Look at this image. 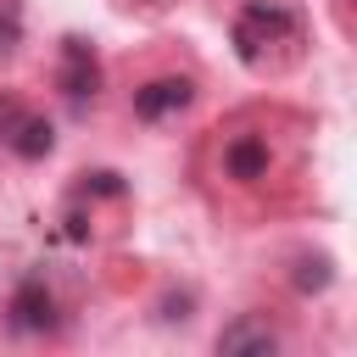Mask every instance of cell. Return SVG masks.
Returning a JSON list of instances; mask_svg holds the SVG:
<instances>
[{"label":"cell","mask_w":357,"mask_h":357,"mask_svg":"<svg viewBox=\"0 0 357 357\" xmlns=\"http://www.w3.org/2000/svg\"><path fill=\"white\" fill-rule=\"evenodd\" d=\"M273 45H296V11L284 0H251L234 17V50L245 67H262Z\"/></svg>","instance_id":"1"},{"label":"cell","mask_w":357,"mask_h":357,"mask_svg":"<svg viewBox=\"0 0 357 357\" xmlns=\"http://www.w3.org/2000/svg\"><path fill=\"white\" fill-rule=\"evenodd\" d=\"M6 145H11L17 156L39 162V156H50V145H56V128H50L45 117H28V112L6 106Z\"/></svg>","instance_id":"2"},{"label":"cell","mask_w":357,"mask_h":357,"mask_svg":"<svg viewBox=\"0 0 357 357\" xmlns=\"http://www.w3.org/2000/svg\"><path fill=\"white\" fill-rule=\"evenodd\" d=\"M61 89H67V100H84L100 89V67L84 39H67V50H61Z\"/></svg>","instance_id":"3"},{"label":"cell","mask_w":357,"mask_h":357,"mask_svg":"<svg viewBox=\"0 0 357 357\" xmlns=\"http://www.w3.org/2000/svg\"><path fill=\"white\" fill-rule=\"evenodd\" d=\"M190 78H151L139 95H134V112L145 117V123H156V117H167V112H184L190 106Z\"/></svg>","instance_id":"4"},{"label":"cell","mask_w":357,"mask_h":357,"mask_svg":"<svg viewBox=\"0 0 357 357\" xmlns=\"http://www.w3.org/2000/svg\"><path fill=\"white\" fill-rule=\"evenodd\" d=\"M273 346H279V335L268 324H257V318H240V324H229L218 335V351L223 357H268Z\"/></svg>","instance_id":"5"},{"label":"cell","mask_w":357,"mask_h":357,"mask_svg":"<svg viewBox=\"0 0 357 357\" xmlns=\"http://www.w3.org/2000/svg\"><path fill=\"white\" fill-rule=\"evenodd\" d=\"M11 324H17V329H50V324H56V301H50V290H45L39 279H28V284L11 296Z\"/></svg>","instance_id":"6"},{"label":"cell","mask_w":357,"mask_h":357,"mask_svg":"<svg viewBox=\"0 0 357 357\" xmlns=\"http://www.w3.org/2000/svg\"><path fill=\"white\" fill-rule=\"evenodd\" d=\"M229 173L234 178H262L268 173V145L262 139H234L229 145Z\"/></svg>","instance_id":"7"},{"label":"cell","mask_w":357,"mask_h":357,"mask_svg":"<svg viewBox=\"0 0 357 357\" xmlns=\"http://www.w3.org/2000/svg\"><path fill=\"white\" fill-rule=\"evenodd\" d=\"M329 284V257H301L296 262V290H324Z\"/></svg>","instance_id":"8"},{"label":"cell","mask_w":357,"mask_h":357,"mask_svg":"<svg viewBox=\"0 0 357 357\" xmlns=\"http://www.w3.org/2000/svg\"><path fill=\"white\" fill-rule=\"evenodd\" d=\"M17 39H22V22H17V6H6V0H0V50H11Z\"/></svg>","instance_id":"9"},{"label":"cell","mask_w":357,"mask_h":357,"mask_svg":"<svg viewBox=\"0 0 357 357\" xmlns=\"http://www.w3.org/2000/svg\"><path fill=\"white\" fill-rule=\"evenodd\" d=\"M84 190H100V195H117L123 184H117V173H89V178H84Z\"/></svg>","instance_id":"10"},{"label":"cell","mask_w":357,"mask_h":357,"mask_svg":"<svg viewBox=\"0 0 357 357\" xmlns=\"http://www.w3.org/2000/svg\"><path fill=\"white\" fill-rule=\"evenodd\" d=\"M145 6H151V0H145Z\"/></svg>","instance_id":"11"}]
</instances>
